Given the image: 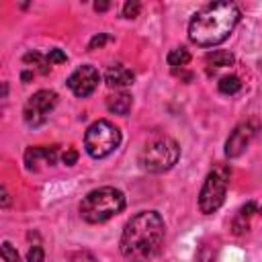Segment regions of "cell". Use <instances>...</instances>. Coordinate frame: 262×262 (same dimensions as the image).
<instances>
[{
    "label": "cell",
    "mask_w": 262,
    "mask_h": 262,
    "mask_svg": "<svg viewBox=\"0 0 262 262\" xmlns=\"http://www.w3.org/2000/svg\"><path fill=\"white\" fill-rule=\"evenodd\" d=\"M131 106H133V98H131V94H127V92H115V94H111V96L106 98V108H108L111 113H115V115L125 117V115L131 111Z\"/></svg>",
    "instance_id": "obj_12"
},
{
    "label": "cell",
    "mask_w": 262,
    "mask_h": 262,
    "mask_svg": "<svg viewBox=\"0 0 262 262\" xmlns=\"http://www.w3.org/2000/svg\"><path fill=\"white\" fill-rule=\"evenodd\" d=\"M47 61L49 63H66L68 61V55L61 51V49H49V53H47Z\"/></svg>",
    "instance_id": "obj_21"
},
{
    "label": "cell",
    "mask_w": 262,
    "mask_h": 262,
    "mask_svg": "<svg viewBox=\"0 0 262 262\" xmlns=\"http://www.w3.org/2000/svg\"><path fill=\"white\" fill-rule=\"evenodd\" d=\"M10 199H8V192H6V186H2V207H8Z\"/></svg>",
    "instance_id": "obj_24"
},
{
    "label": "cell",
    "mask_w": 262,
    "mask_h": 262,
    "mask_svg": "<svg viewBox=\"0 0 262 262\" xmlns=\"http://www.w3.org/2000/svg\"><path fill=\"white\" fill-rule=\"evenodd\" d=\"M256 131H258L256 123H252V121L239 123V125L229 133V137H227V141H225V156H227V158H237V156H242V154L246 151V147L250 145V141L254 139Z\"/></svg>",
    "instance_id": "obj_9"
},
{
    "label": "cell",
    "mask_w": 262,
    "mask_h": 262,
    "mask_svg": "<svg viewBox=\"0 0 262 262\" xmlns=\"http://www.w3.org/2000/svg\"><path fill=\"white\" fill-rule=\"evenodd\" d=\"M98 82H100L98 70H96L94 66H90V63H84V66L76 68V70L70 74V78H68L66 84H68V88H70L76 96L86 98V96H90V94L96 90Z\"/></svg>",
    "instance_id": "obj_8"
},
{
    "label": "cell",
    "mask_w": 262,
    "mask_h": 262,
    "mask_svg": "<svg viewBox=\"0 0 262 262\" xmlns=\"http://www.w3.org/2000/svg\"><path fill=\"white\" fill-rule=\"evenodd\" d=\"M227 184H229V170L223 166H217L215 170H211L201 186L199 192V209L205 215L215 213L223 203H225V194H227Z\"/></svg>",
    "instance_id": "obj_6"
},
{
    "label": "cell",
    "mask_w": 262,
    "mask_h": 262,
    "mask_svg": "<svg viewBox=\"0 0 262 262\" xmlns=\"http://www.w3.org/2000/svg\"><path fill=\"white\" fill-rule=\"evenodd\" d=\"M178 158H180V145L172 137L160 135L143 145V149L139 154V164L147 172L162 174V172H168L170 168H174Z\"/></svg>",
    "instance_id": "obj_4"
},
{
    "label": "cell",
    "mask_w": 262,
    "mask_h": 262,
    "mask_svg": "<svg viewBox=\"0 0 262 262\" xmlns=\"http://www.w3.org/2000/svg\"><path fill=\"white\" fill-rule=\"evenodd\" d=\"M242 18L235 2L219 0L201 6L188 23V39L199 47H213L223 43Z\"/></svg>",
    "instance_id": "obj_2"
},
{
    "label": "cell",
    "mask_w": 262,
    "mask_h": 262,
    "mask_svg": "<svg viewBox=\"0 0 262 262\" xmlns=\"http://www.w3.org/2000/svg\"><path fill=\"white\" fill-rule=\"evenodd\" d=\"M55 162H57V149L55 147H29L25 151V164L33 172L39 170V164L53 166Z\"/></svg>",
    "instance_id": "obj_10"
},
{
    "label": "cell",
    "mask_w": 262,
    "mask_h": 262,
    "mask_svg": "<svg viewBox=\"0 0 262 262\" xmlns=\"http://www.w3.org/2000/svg\"><path fill=\"white\" fill-rule=\"evenodd\" d=\"M125 209V194L115 186L90 190L80 203V217L86 223H104Z\"/></svg>",
    "instance_id": "obj_3"
},
{
    "label": "cell",
    "mask_w": 262,
    "mask_h": 262,
    "mask_svg": "<svg viewBox=\"0 0 262 262\" xmlns=\"http://www.w3.org/2000/svg\"><path fill=\"white\" fill-rule=\"evenodd\" d=\"M94 8H96V10H106V8H108V2H96Z\"/></svg>",
    "instance_id": "obj_25"
},
{
    "label": "cell",
    "mask_w": 262,
    "mask_h": 262,
    "mask_svg": "<svg viewBox=\"0 0 262 262\" xmlns=\"http://www.w3.org/2000/svg\"><path fill=\"white\" fill-rule=\"evenodd\" d=\"M61 162H63L66 166H74V164L78 162V151L72 149V147H68V149L61 154Z\"/></svg>",
    "instance_id": "obj_23"
},
{
    "label": "cell",
    "mask_w": 262,
    "mask_h": 262,
    "mask_svg": "<svg viewBox=\"0 0 262 262\" xmlns=\"http://www.w3.org/2000/svg\"><path fill=\"white\" fill-rule=\"evenodd\" d=\"M25 63H33L41 74H47L49 72V61H47V55H41L39 51H29L25 57Z\"/></svg>",
    "instance_id": "obj_17"
},
{
    "label": "cell",
    "mask_w": 262,
    "mask_h": 262,
    "mask_svg": "<svg viewBox=\"0 0 262 262\" xmlns=\"http://www.w3.org/2000/svg\"><path fill=\"white\" fill-rule=\"evenodd\" d=\"M43 260H45V252H43V248H41L39 244L31 246L29 252H27V262H43Z\"/></svg>",
    "instance_id": "obj_19"
},
{
    "label": "cell",
    "mask_w": 262,
    "mask_h": 262,
    "mask_svg": "<svg viewBox=\"0 0 262 262\" xmlns=\"http://www.w3.org/2000/svg\"><path fill=\"white\" fill-rule=\"evenodd\" d=\"M31 78H33V72H23V80H25V82H29Z\"/></svg>",
    "instance_id": "obj_26"
},
{
    "label": "cell",
    "mask_w": 262,
    "mask_h": 262,
    "mask_svg": "<svg viewBox=\"0 0 262 262\" xmlns=\"http://www.w3.org/2000/svg\"><path fill=\"white\" fill-rule=\"evenodd\" d=\"M207 63L215 66V68H227V66H233L235 63V55L227 49H215L211 53H207Z\"/></svg>",
    "instance_id": "obj_14"
},
{
    "label": "cell",
    "mask_w": 262,
    "mask_h": 262,
    "mask_svg": "<svg viewBox=\"0 0 262 262\" xmlns=\"http://www.w3.org/2000/svg\"><path fill=\"white\" fill-rule=\"evenodd\" d=\"M57 104V94L53 90H37L33 96H29L25 108H23V117L25 123L29 127H39L47 121L49 113L55 108Z\"/></svg>",
    "instance_id": "obj_7"
},
{
    "label": "cell",
    "mask_w": 262,
    "mask_h": 262,
    "mask_svg": "<svg viewBox=\"0 0 262 262\" xmlns=\"http://www.w3.org/2000/svg\"><path fill=\"white\" fill-rule=\"evenodd\" d=\"M133 80H135V74H133L127 66H123V63H115V66H111V68L104 72V82H106V86H111V88H125V86H131Z\"/></svg>",
    "instance_id": "obj_11"
},
{
    "label": "cell",
    "mask_w": 262,
    "mask_h": 262,
    "mask_svg": "<svg viewBox=\"0 0 262 262\" xmlns=\"http://www.w3.org/2000/svg\"><path fill=\"white\" fill-rule=\"evenodd\" d=\"M260 215H262V207H260Z\"/></svg>",
    "instance_id": "obj_27"
},
{
    "label": "cell",
    "mask_w": 262,
    "mask_h": 262,
    "mask_svg": "<svg viewBox=\"0 0 262 262\" xmlns=\"http://www.w3.org/2000/svg\"><path fill=\"white\" fill-rule=\"evenodd\" d=\"M164 235L166 225L162 215L158 211H139L125 223L119 250L129 262H147L160 252Z\"/></svg>",
    "instance_id": "obj_1"
},
{
    "label": "cell",
    "mask_w": 262,
    "mask_h": 262,
    "mask_svg": "<svg viewBox=\"0 0 262 262\" xmlns=\"http://www.w3.org/2000/svg\"><path fill=\"white\" fill-rule=\"evenodd\" d=\"M111 37L106 35V33H98V35H94L92 39H90V43H88V49H96V47H102L106 41H108Z\"/></svg>",
    "instance_id": "obj_22"
},
{
    "label": "cell",
    "mask_w": 262,
    "mask_h": 262,
    "mask_svg": "<svg viewBox=\"0 0 262 262\" xmlns=\"http://www.w3.org/2000/svg\"><path fill=\"white\" fill-rule=\"evenodd\" d=\"M139 8H141V4H139L137 0L125 2V6H123V16H125V18H135V16L139 14Z\"/></svg>",
    "instance_id": "obj_20"
},
{
    "label": "cell",
    "mask_w": 262,
    "mask_h": 262,
    "mask_svg": "<svg viewBox=\"0 0 262 262\" xmlns=\"http://www.w3.org/2000/svg\"><path fill=\"white\" fill-rule=\"evenodd\" d=\"M256 213V203L254 201H250V203H246L239 211H237V215H235V219H233V233H244V231H248V225H250V217Z\"/></svg>",
    "instance_id": "obj_13"
},
{
    "label": "cell",
    "mask_w": 262,
    "mask_h": 262,
    "mask_svg": "<svg viewBox=\"0 0 262 262\" xmlns=\"http://www.w3.org/2000/svg\"><path fill=\"white\" fill-rule=\"evenodd\" d=\"M119 145H121V131L111 121L98 119V121H94L86 129L84 147H86V151H88L90 158L102 160V158L111 156Z\"/></svg>",
    "instance_id": "obj_5"
},
{
    "label": "cell",
    "mask_w": 262,
    "mask_h": 262,
    "mask_svg": "<svg viewBox=\"0 0 262 262\" xmlns=\"http://www.w3.org/2000/svg\"><path fill=\"white\" fill-rule=\"evenodd\" d=\"M0 252H2V258H4V262H20V256H18V252H16V248H14L10 242H2V248H0Z\"/></svg>",
    "instance_id": "obj_18"
},
{
    "label": "cell",
    "mask_w": 262,
    "mask_h": 262,
    "mask_svg": "<svg viewBox=\"0 0 262 262\" xmlns=\"http://www.w3.org/2000/svg\"><path fill=\"white\" fill-rule=\"evenodd\" d=\"M168 66H172L174 70L176 68H182V66H186L188 61H190V53H188V49L186 47H174V49H170L168 51Z\"/></svg>",
    "instance_id": "obj_15"
},
{
    "label": "cell",
    "mask_w": 262,
    "mask_h": 262,
    "mask_svg": "<svg viewBox=\"0 0 262 262\" xmlns=\"http://www.w3.org/2000/svg\"><path fill=\"white\" fill-rule=\"evenodd\" d=\"M217 88H219V92H221V94L231 96V94H235V92H239V90H242V80H239L237 76H223V78L219 80Z\"/></svg>",
    "instance_id": "obj_16"
}]
</instances>
